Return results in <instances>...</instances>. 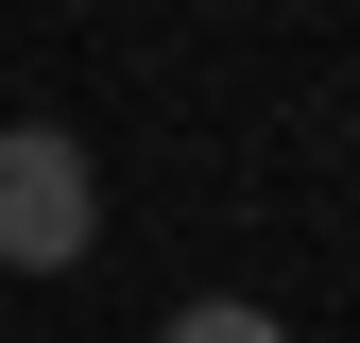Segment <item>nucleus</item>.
Instances as JSON below:
<instances>
[{
    "instance_id": "f257e3e1",
    "label": "nucleus",
    "mask_w": 360,
    "mask_h": 343,
    "mask_svg": "<svg viewBox=\"0 0 360 343\" xmlns=\"http://www.w3.org/2000/svg\"><path fill=\"white\" fill-rule=\"evenodd\" d=\"M103 257V172L69 120H0V275H86Z\"/></svg>"
},
{
    "instance_id": "f03ea898",
    "label": "nucleus",
    "mask_w": 360,
    "mask_h": 343,
    "mask_svg": "<svg viewBox=\"0 0 360 343\" xmlns=\"http://www.w3.org/2000/svg\"><path fill=\"white\" fill-rule=\"evenodd\" d=\"M155 343H292V326H275V309H257V292H206V309H172Z\"/></svg>"
}]
</instances>
